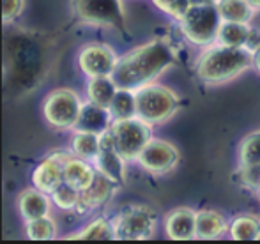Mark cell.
Instances as JSON below:
<instances>
[{
    "instance_id": "cell-1",
    "label": "cell",
    "mask_w": 260,
    "mask_h": 244,
    "mask_svg": "<svg viewBox=\"0 0 260 244\" xmlns=\"http://www.w3.org/2000/svg\"><path fill=\"white\" fill-rule=\"evenodd\" d=\"M177 62L174 46L165 39H152L119 57L112 78L119 89L137 90L147 83L157 82Z\"/></svg>"
},
{
    "instance_id": "cell-2",
    "label": "cell",
    "mask_w": 260,
    "mask_h": 244,
    "mask_svg": "<svg viewBox=\"0 0 260 244\" xmlns=\"http://www.w3.org/2000/svg\"><path fill=\"white\" fill-rule=\"evenodd\" d=\"M253 67V52L214 43L195 60V75L206 85H225Z\"/></svg>"
},
{
    "instance_id": "cell-3",
    "label": "cell",
    "mask_w": 260,
    "mask_h": 244,
    "mask_svg": "<svg viewBox=\"0 0 260 244\" xmlns=\"http://www.w3.org/2000/svg\"><path fill=\"white\" fill-rule=\"evenodd\" d=\"M137 115L151 126H161L177 115L181 110V96L172 87L157 82L147 83L135 90Z\"/></svg>"
},
{
    "instance_id": "cell-4",
    "label": "cell",
    "mask_w": 260,
    "mask_h": 244,
    "mask_svg": "<svg viewBox=\"0 0 260 244\" xmlns=\"http://www.w3.org/2000/svg\"><path fill=\"white\" fill-rule=\"evenodd\" d=\"M182 38L193 46L206 48L216 43L223 20L216 4L191 6L177 21Z\"/></svg>"
},
{
    "instance_id": "cell-5",
    "label": "cell",
    "mask_w": 260,
    "mask_h": 244,
    "mask_svg": "<svg viewBox=\"0 0 260 244\" xmlns=\"http://www.w3.org/2000/svg\"><path fill=\"white\" fill-rule=\"evenodd\" d=\"M82 107L83 99L76 90L69 87H58L45 96L41 112L50 127L57 131H75Z\"/></svg>"
},
{
    "instance_id": "cell-6",
    "label": "cell",
    "mask_w": 260,
    "mask_h": 244,
    "mask_svg": "<svg viewBox=\"0 0 260 244\" xmlns=\"http://www.w3.org/2000/svg\"><path fill=\"white\" fill-rule=\"evenodd\" d=\"M152 127L149 122L140 119L138 115L129 119H119V121L112 122L113 134V145H115L117 152L126 159L127 163H133L140 158L144 149L147 147L149 142L154 138L152 134Z\"/></svg>"
},
{
    "instance_id": "cell-7",
    "label": "cell",
    "mask_w": 260,
    "mask_h": 244,
    "mask_svg": "<svg viewBox=\"0 0 260 244\" xmlns=\"http://www.w3.org/2000/svg\"><path fill=\"white\" fill-rule=\"evenodd\" d=\"M117 241H145L156 234L157 216L154 209L144 203H131L113 218Z\"/></svg>"
},
{
    "instance_id": "cell-8",
    "label": "cell",
    "mask_w": 260,
    "mask_h": 244,
    "mask_svg": "<svg viewBox=\"0 0 260 244\" xmlns=\"http://www.w3.org/2000/svg\"><path fill=\"white\" fill-rule=\"evenodd\" d=\"M76 16L90 27L120 30L126 25L124 0H73Z\"/></svg>"
},
{
    "instance_id": "cell-9",
    "label": "cell",
    "mask_w": 260,
    "mask_h": 244,
    "mask_svg": "<svg viewBox=\"0 0 260 244\" xmlns=\"http://www.w3.org/2000/svg\"><path fill=\"white\" fill-rule=\"evenodd\" d=\"M137 163L151 176H165L177 168L181 163V151L174 142L165 138H152Z\"/></svg>"
},
{
    "instance_id": "cell-10",
    "label": "cell",
    "mask_w": 260,
    "mask_h": 244,
    "mask_svg": "<svg viewBox=\"0 0 260 244\" xmlns=\"http://www.w3.org/2000/svg\"><path fill=\"white\" fill-rule=\"evenodd\" d=\"M117 62L119 55L106 43H87L78 52V67L87 78L112 76Z\"/></svg>"
},
{
    "instance_id": "cell-11",
    "label": "cell",
    "mask_w": 260,
    "mask_h": 244,
    "mask_svg": "<svg viewBox=\"0 0 260 244\" xmlns=\"http://www.w3.org/2000/svg\"><path fill=\"white\" fill-rule=\"evenodd\" d=\"M73 156L71 149L69 151H52L41 163L36 165L32 170V186L41 191L52 195L55 189L64 183V165Z\"/></svg>"
},
{
    "instance_id": "cell-12",
    "label": "cell",
    "mask_w": 260,
    "mask_h": 244,
    "mask_svg": "<svg viewBox=\"0 0 260 244\" xmlns=\"http://www.w3.org/2000/svg\"><path fill=\"white\" fill-rule=\"evenodd\" d=\"M119 184H115L113 181H110L108 177H105L103 173L98 172L94 183L89 186L87 189L80 191V200L76 203L75 213L78 216H87V214H92L94 211L101 209L113 195H115Z\"/></svg>"
},
{
    "instance_id": "cell-13",
    "label": "cell",
    "mask_w": 260,
    "mask_h": 244,
    "mask_svg": "<svg viewBox=\"0 0 260 244\" xmlns=\"http://www.w3.org/2000/svg\"><path fill=\"white\" fill-rule=\"evenodd\" d=\"M165 235L172 241H191L197 239V211L181 205L172 209L163 220Z\"/></svg>"
},
{
    "instance_id": "cell-14",
    "label": "cell",
    "mask_w": 260,
    "mask_h": 244,
    "mask_svg": "<svg viewBox=\"0 0 260 244\" xmlns=\"http://www.w3.org/2000/svg\"><path fill=\"white\" fill-rule=\"evenodd\" d=\"M52 196L38 188H27L16 196V209L23 221L48 216L52 211Z\"/></svg>"
},
{
    "instance_id": "cell-15",
    "label": "cell",
    "mask_w": 260,
    "mask_h": 244,
    "mask_svg": "<svg viewBox=\"0 0 260 244\" xmlns=\"http://www.w3.org/2000/svg\"><path fill=\"white\" fill-rule=\"evenodd\" d=\"M94 166L100 173H103L105 177H108L110 181H113L115 184H124L127 177L126 170V159L117 152V149L113 145L108 147H101L100 154L92 159Z\"/></svg>"
},
{
    "instance_id": "cell-16",
    "label": "cell",
    "mask_w": 260,
    "mask_h": 244,
    "mask_svg": "<svg viewBox=\"0 0 260 244\" xmlns=\"http://www.w3.org/2000/svg\"><path fill=\"white\" fill-rule=\"evenodd\" d=\"M230 221L219 211L214 209H200L197 211V239L212 241L229 234Z\"/></svg>"
},
{
    "instance_id": "cell-17",
    "label": "cell",
    "mask_w": 260,
    "mask_h": 244,
    "mask_svg": "<svg viewBox=\"0 0 260 244\" xmlns=\"http://www.w3.org/2000/svg\"><path fill=\"white\" fill-rule=\"evenodd\" d=\"M98 176V170L92 161H87L73 154L64 165V183L71 184L78 191L87 189L94 183Z\"/></svg>"
},
{
    "instance_id": "cell-18",
    "label": "cell",
    "mask_w": 260,
    "mask_h": 244,
    "mask_svg": "<svg viewBox=\"0 0 260 244\" xmlns=\"http://www.w3.org/2000/svg\"><path fill=\"white\" fill-rule=\"evenodd\" d=\"M112 114L108 108L100 107V104L92 103V101H85L80 112V119L76 124V129L90 131V133H105L106 129L112 127Z\"/></svg>"
},
{
    "instance_id": "cell-19",
    "label": "cell",
    "mask_w": 260,
    "mask_h": 244,
    "mask_svg": "<svg viewBox=\"0 0 260 244\" xmlns=\"http://www.w3.org/2000/svg\"><path fill=\"white\" fill-rule=\"evenodd\" d=\"M117 92H119V85L112 76H96V78H89L87 82V101H92L100 107L110 108Z\"/></svg>"
},
{
    "instance_id": "cell-20",
    "label": "cell",
    "mask_w": 260,
    "mask_h": 244,
    "mask_svg": "<svg viewBox=\"0 0 260 244\" xmlns=\"http://www.w3.org/2000/svg\"><path fill=\"white\" fill-rule=\"evenodd\" d=\"M71 152L75 156L87 161H92L101 151V134L90 133V131L75 129L71 136V145H69Z\"/></svg>"
},
{
    "instance_id": "cell-21",
    "label": "cell",
    "mask_w": 260,
    "mask_h": 244,
    "mask_svg": "<svg viewBox=\"0 0 260 244\" xmlns=\"http://www.w3.org/2000/svg\"><path fill=\"white\" fill-rule=\"evenodd\" d=\"M251 23H239V21H223L218 32L216 43L232 48H246L248 39L251 34Z\"/></svg>"
},
{
    "instance_id": "cell-22",
    "label": "cell",
    "mask_w": 260,
    "mask_h": 244,
    "mask_svg": "<svg viewBox=\"0 0 260 244\" xmlns=\"http://www.w3.org/2000/svg\"><path fill=\"white\" fill-rule=\"evenodd\" d=\"M229 235L234 241H260V218L257 214H239L230 221Z\"/></svg>"
},
{
    "instance_id": "cell-23",
    "label": "cell",
    "mask_w": 260,
    "mask_h": 244,
    "mask_svg": "<svg viewBox=\"0 0 260 244\" xmlns=\"http://www.w3.org/2000/svg\"><path fill=\"white\" fill-rule=\"evenodd\" d=\"M218 11L223 21H239L251 23L255 14L258 13L248 0H218Z\"/></svg>"
},
{
    "instance_id": "cell-24",
    "label": "cell",
    "mask_w": 260,
    "mask_h": 244,
    "mask_svg": "<svg viewBox=\"0 0 260 244\" xmlns=\"http://www.w3.org/2000/svg\"><path fill=\"white\" fill-rule=\"evenodd\" d=\"M237 161H239L241 168H248V166H260V127L239 142L237 147Z\"/></svg>"
},
{
    "instance_id": "cell-25",
    "label": "cell",
    "mask_w": 260,
    "mask_h": 244,
    "mask_svg": "<svg viewBox=\"0 0 260 244\" xmlns=\"http://www.w3.org/2000/svg\"><path fill=\"white\" fill-rule=\"evenodd\" d=\"M68 239H87V241H108V239H115L113 221L106 220V218H94L80 232L68 235Z\"/></svg>"
},
{
    "instance_id": "cell-26",
    "label": "cell",
    "mask_w": 260,
    "mask_h": 244,
    "mask_svg": "<svg viewBox=\"0 0 260 244\" xmlns=\"http://www.w3.org/2000/svg\"><path fill=\"white\" fill-rule=\"evenodd\" d=\"M25 234L30 241H52L58 235L57 221L50 214L38 220L25 221Z\"/></svg>"
},
{
    "instance_id": "cell-27",
    "label": "cell",
    "mask_w": 260,
    "mask_h": 244,
    "mask_svg": "<svg viewBox=\"0 0 260 244\" xmlns=\"http://www.w3.org/2000/svg\"><path fill=\"white\" fill-rule=\"evenodd\" d=\"M108 110L112 114L113 121L135 117L137 115V96H135V90L119 89V92L115 94V99L110 104Z\"/></svg>"
},
{
    "instance_id": "cell-28",
    "label": "cell",
    "mask_w": 260,
    "mask_h": 244,
    "mask_svg": "<svg viewBox=\"0 0 260 244\" xmlns=\"http://www.w3.org/2000/svg\"><path fill=\"white\" fill-rule=\"evenodd\" d=\"M50 196H52V202L57 209L75 213L76 203H78V200H80V191L76 188H73L71 184L62 183Z\"/></svg>"
},
{
    "instance_id": "cell-29",
    "label": "cell",
    "mask_w": 260,
    "mask_h": 244,
    "mask_svg": "<svg viewBox=\"0 0 260 244\" xmlns=\"http://www.w3.org/2000/svg\"><path fill=\"white\" fill-rule=\"evenodd\" d=\"M152 4L161 11L163 14L170 16L172 20L179 21L186 14V11L191 7L189 0H151Z\"/></svg>"
},
{
    "instance_id": "cell-30",
    "label": "cell",
    "mask_w": 260,
    "mask_h": 244,
    "mask_svg": "<svg viewBox=\"0 0 260 244\" xmlns=\"http://www.w3.org/2000/svg\"><path fill=\"white\" fill-rule=\"evenodd\" d=\"M25 9V0H2V20L4 23H14Z\"/></svg>"
},
{
    "instance_id": "cell-31",
    "label": "cell",
    "mask_w": 260,
    "mask_h": 244,
    "mask_svg": "<svg viewBox=\"0 0 260 244\" xmlns=\"http://www.w3.org/2000/svg\"><path fill=\"white\" fill-rule=\"evenodd\" d=\"M260 46V30L257 27L251 28V34H250V39H248V45H246V50L250 52H255Z\"/></svg>"
},
{
    "instance_id": "cell-32",
    "label": "cell",
    "mask_w": 260,
    "mask_h": 244,
    "mask_svg": "<svg viewBox=\"0 0 260 244\" xmlns=\"http://www.w3.org/2000/svg\"><path fill=\"white\" fill-rule=\"evenodd\" d=\"M253 69L260 75V46L253 52Z\"/></svg>"
},
{
    "instance_id": "cell-33",
    "label": "cell",
    "mask_w": 260,
    "mask_h": 244,
    "mask_svg": "<svg viewBox=\"0 0 260 244\" xmlns=\"http://www.w3.org/2000/svg\"><path fill=\"white\" fill-rule=\"evenodd\" d=\"M191 6H202V4H218V0H189Z\"/></svg>"
},
{
    "instance_id": "cell-34",
    "label": "cell",
    "mask_w": 260,
    "mask_h": 244,
    "mask_svg": "<svg viewBox=\"0 0 260 244\" xmlns=\"http://www.w3.org/2000/svg\"><path fill=\"white\" fill-rule=\"evenodd\" d=\"M248 2H250L257 11H260V0H248Z\"/></svg>"
}]
</instances>
